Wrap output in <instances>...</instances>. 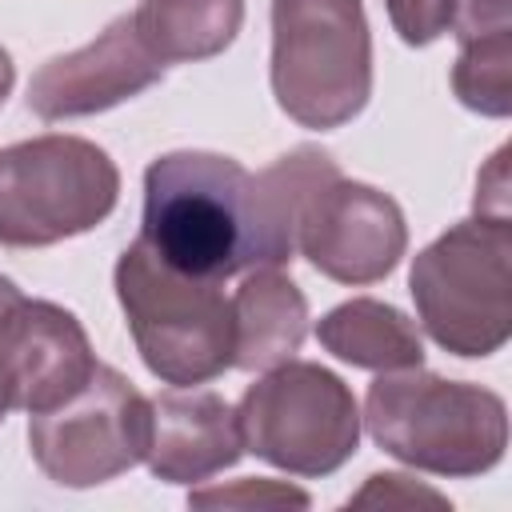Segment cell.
<instances>
[{
    "mask_svg": "<svg viewBox=\"0 0 512 512\" xmlns=\"http://www.w3.org/2000/svg\"><path fill=\"white\" fill-rule=\"evenodd\" d=\"M364 420L388 456L432 476L492 472L508 448V408L496 392L420 364L380 372L368 384Z\"/></svg>",
    "mask_w": 512,
    "mask_h": 512,
    "instance_id": "cell-2",
    "label": "cell"
},
{
    "mask_svg": "<svg viewBox=\"0 0 512 512\" xmlns=\"http://www.w3.org/2000/svg\"><path fill=\"white\" fill-rule=\"evenodd\" d=\"M476 212L480 216H508V148H500L476 180Z\"/></svg>",
    "mask_w": 512,
    "mask_h": 512,
    "instance_id": "cell-20",
    "label": "cell"
},
{
    "mask_svg": "<svg viewBox=\"0 0 512 512\" xmlns=\"http://www.w3.org/2000/svg\"><path fill=\"white\" fill-rule=\"evenodd\" d=\"M0 364L12 408L36 416L64 404L96 372L92 344L80 320L52 300H20L0 332Z\"/></svg>",
    "mask_w": 512,
    "mask_h": 512,
    "instance_id": "cell-11",
    "label": "cell"
},
{
    "mask_svg": "<svg viewBox=\"0 0 512 512\" xmlns=\"http://www.w3.org/2000/svg\"><path fill=\"white\" fill-rule=\"evenodd\" d=\"M244 452L292 476H328L360 444V412L348 384L308 360L264 368L236 408Z\"/></svg>",
    "mask_w": 512,
    "mask_h": 512,
    "instance_id": "cell-7",
    "label": "cell"
},
{
    "mask_svg": "<svg viewBox=\"0 0 512 512\" xmlns=\"http://www.w3.org/2000/svg\"><path fill=\"white\" fill-rule=\"evenodd\" d=\"M336 160L320 148H292L260 176L220 152H168L144 172L140 240L176 272L228 280L252 268H280L296 256V220L308 188Z\"/></svg>",
    "mask_w": 512,
    "mask_h": 512,
    "instance_id": "cell-1",
    "label": "cell"
},
{
    "mask_svg": "<svg viewBox=\"0 0 512 512\" xmlns=\"http://www.w3.org/2000/svg\"><path fill=\"white\" fill-rule=\"evenodd\" d=\"M424 332L452 356H492L512 336V224L472 216L436 236L408 276Z\"/></svg>",
    "mask_w": 512,
    "mask_h": 512,
    "instance_id": "cell-4",
    "label": "cell"
},
{
    "mask_svg": "<svg viewBox=\"0 0 512 512\" xmlns=\"http://www.w3.org/2000/svg\"><path fill=\"white\" fill-rule=\"evenodd\" d=\"M404 248V212L380 188L344 180L336 164L308 188L296 220V252L328 280L376 284L400 264Z\"/></svg>",
    "mask_w": 512,
    "mask_h": 512,
    "instance_id": "cell-9",
    "label": "cell"
},
{
    "mask_svg": "<svg viewBox=\"0 0 512 512\" xmlns=\"http://www.w3.org/2000/svg\"><path fill=\"white\" fill-rule=\"evenodd\" d=\"M384 4H388V20L400 32V40L424 48L452 28L460 0H384Z\"/></svg>",
    "mask_w": 512,
    "mask_h": 512,
    "instance_id": "cell-18",
    "label": "cell"
},
{
    "mask_svg": "<svg viewBox=\"0 0 512 512\" xmlns=\"http://www.w3.org/2000/svg\"><path fill=\"white\" fill-rule=\"evenodd\" d=\"M120 200V172L84 136H36L0 148V244L48 248L100 228Z\"/></svg>",
    "mask_w": 512,
    "mask_h": 512,
    "instance_id": "cell-6",
    "label": "cell"
},
{
    "mask_svg": "<svg viewBox=\"0 0 512 512\" xmlns=\"http://www.w3.org/2000/svg\"><path fill=\"white\" fill-rule=\"evenodd\" d=\"M316 336L336 360L352 368H368V372H400L424 360L416 324L400 308L368 300V296L336 304L316 324Z\"/></svg>",
    "mask_w": 512,
    "mask_h": 512,
    "instance_id": "cell-15",
    "label": "cell"
},
{
    "mask_svg": "<svg viewBox=\"0 0 512 512\" xmlns=\"http://www.w3.org/2000/svg\"><path fill=\"white\" fill-rule=\"evenodd\" d=\"M128 16L148 52L168 68L220 56L244 24V0H140Z\"/></svg>",
    "mask_w": 512,
    "mask_h": 512,
    "instance_id": "cell-16",
    "label": "cell"
},
{
    "mask_svg": "<svg viewBox=\"0 0 512 512\" xmlns=\"http://www.w3.org/2000/svg\"><path fill=\"white\" fill-rule=\"evenodd\" d=\"M192 508H308V492L280 480H236L228 488H200L188 496Z\"/></svg>",
    "mask_w": 512,
    "mask_h": 512,
    "instance_id": "cell-17",
    "label": "cell"
},
{
    "mask_svg": "<svg viewBox=\"0 0 512 512\" xmlns=\"http://www.w3.org/2000/svg\"><path fill=\"white\" fill-rule=\"evenodd\" d=\"M460 56L452 92L480 116L512 112V0H460L456 4Z\"/></svg>",
    "mask_w": 512,
    "mask_h": 512,
    "instance_id": "cell-13",
    "label": "cell"
},
{
    "mask_svg": "<svg viewBox=\"0 0 512 512\" xmlns=\"http://www.w3.org/2000/svg\"><path fill=\"white\" fill-rule=\"evenodd\" d=\"M232 320H236L232 368L264 372L272 364L292 360V352H300L308 336V300L276 268H252L232 296Z\"/></svg>",
    "mask_w": 512,
    "mask_h": 512,
    "instance_id": "cell-14",
    "label": "cell"
},
{
    "mask_svg": "<svg viewBox=\"0 0 512 512\" xmlns=\"http://www.w3.org/2000/svg\"><path fill=\"white\" fill-rule=\"evenodd\" d=\"M244 452L236 408L216 392H160L152 400L148 468L164 484H200Z\"/></svg>",
    "mask_w": 512,
    "mask_h": 512,
    "instance_id": "cell-12",
    "label": "cell"
},
{
    "mask_svg": "<svg viewBox=\"0 0 512 512\" xmlns=\"http://www.w3.org/2000/svg\"><path fill=\"white\" fill-rule=\"evenodd\" d=\"M116 296L140 360L164 384L192 388L232 368L236 320L220 280L184 276L132 240L116 260Z\"/></svg>",
    "mask_w": 512,
    "mask_h": 512,
    "instance_id": "cell-3",
    "label": "cell"
},
{
    "mask_svg": "<svg viewBox=\"0 0 512 512\" xmlns=\"http://www.w3.org/2000/svg\"><path fill=\"white\" fill-rule=\"evenodd\" d=\"M272 96L300 128H340L372 96V36L360 0H272Z\"/></svg>",
    "mask_w": 512,
    "mask_h": 512,
    "instance_id": "cell-5",
    "label": "cell"
},
{
    "mask_svg": "<svg viewBox=\"0 0 512 512\" xmlns=\"http://www.w3.org/2000/svg\"><path fill=\"white\" fill-rule=\"evenodd\" d=\"M368 504H380V508H396V504H432V508H444L448 500L440 492H432V488L412 484L400 472H376V476H368V488L348 500V508H368Z\"/></svg>",
    "mask_w": 512,
    "mask_h": 512,
    "instance_id": "cell-19",
    "label": "cell"
},
{
    "mask_svg": "<svg viewBox=\"0 0 512 512\" xmlns=\"http://www.w3.org/2000/svg\"><path fill=\"white\" fill-rule=\"evenodd\" d=\"M12 80H16V68H12V56L0 48V104L8 100V92H12Z\"/></svg>",
    "mask_w": 512,
    "mask_h": 512,
    "instance_id": "cell-21",
    "label": "cell"
},
{
    "mask_svg": "<svg viewBox=\"0 0 512 512\" xmlns=\"http://www.w3.org/2000/svg\"><path fill=\"white\" fill-rule=\"evenodd\" d=\"M16 308H20V304H16ZM16 308H12V312H16ZM12 312H8V316H12ZM8 316L0 320V332H4V324H8ZM8 412H12V392H8V376H4V364H0V420H4Z\"/></svg>",
    "mask_w": 512,
    "mask_h": 512,
    "instance_id": "cell-22",
    "label": "cell"
},
{
    "mask_svg": "<svg viewBox=\"0 0 512 512\" xmlns=\"http://www.w3.org/2000/svg\"><path fill=\"white\" fill-rule=\"evenodd\" d=\"M164 80V64L136 36L132 16H116L92 44L52 56L28 84V108L40 120L108 112Z\"/></svg>",
    "mask_w": 512,
    "mask_h": 512,
    "instance_id": "cell-10",
    "label": "cell"
},
{
    "mask_svg": "<svg viewBox=\"0 0 512 512\" xmlns=\"http://www.w3.org/2000/svg\"><path fill=\"white\" fill-rule=\"evenodd\" d=\"M152 440V400L128 376L96 364L88 384L64 404L28 420V448L40 472L60 488H96L136 468Z\"/></svg>",
    "mask_w": 512,
    "mask_h": 512,
    "instance_id": "cell-8",
    "label": "cell"
}]
</instances>
